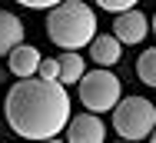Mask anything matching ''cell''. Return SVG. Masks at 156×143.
Masks as SVG:
<instances>
[{
  "label": "cell",
  "instance_id": "obj_1",
  "mask_svg": "<svg viewBox=\"0 0 156 143\" xmlns=\"http://www.w3.org/2000/svg\"><path fill=\"white\" fill-rule=\"evenodd\" d=\"M7 127L23 140H57L70 120V93L60 80L20 77L3 100Z\"/></svg>",
  "mask_w": 156,
  "mask_h": 143
},
{
  "label": "cell",
  "instance_id": "obj_2",
  "mask_svg": "<svg viewBox=\"0 0 156 143\" xmlns=\"http://www.w3.org/2000/svg\"><path fill=\"white\" fill-rule=\"evenodd\" d=\"M96 33V13L83 0H60L47 13V37L60 50H80Z\"/></svg>",
  "mask_w": 156,
  "mask_h": 143
},
{
  "label": "cell",
  "instance_id": "obj_3",
  "mask_svg": "<svg viewBox=\"0 0 156 143\" xmlns=\"http://www.w3.org/2000/svg\"><path fill=\"white\" fill-rule=\"evenodd\" d=\"M110 113L120 140H150L156 127V103H150L146 97H123Z\"/></svg>",
  "mask_w": 156,
  "mask_h": 143
},
{
  "label": "cell",
  "instance_id": "obj_4",
  "mask_svg": "<svg viewBox=\"0 0 156 143\" xmlns=\"http://www.w3.org/2000/svg\"><path fill=\"white\" fill-rule=\"evenodd\" d=\"M76 83H80V103L87 110H93V113L113 110L116 100L123 97V83H120V77L110 67H96L90 73H83Z\"/></svg>",
  "mask_w": 156,
  "mask_h": 143
},
{
  "label": "cell",
  "instance_id": "obj_5",
  "mask_svg": "<svg viewBox=\"0 0 156 143\" xmlns=\"http://www.w3.org/2000/svg\"><path fill=\"white\" fill-rule=\"evenodd\" d=\"M63 130H66V140L70 143H103L106 140V127H103L100 113H93V110L76 113L73 120H66Z\"/></svg>",
  "mask_w": 156,
  "mask_h": 143
},
{
  "label": "cell",
  "instance_id": "obj_6",
  "mask_svg": "<svg viewBox=\"0 0 156 143\" xmlns=\"http://www.w3.org/2000/svg\"><path fill=\"white\" fill-rule=\"evenodd\" d=\"M146 33H150V20H146V13H140L136 7L116 13V20H113V37H116L123 47L126 43H143Z\"/></svg>",
  "mask_w": 156,
  "mask_h": 143
},
{
  "label": "cell",
  "instance_id": "obj_7",
  "mask_svg": "<svg viewBox=\"0 0 156 143\" xmlns=\"http://www.w3.org/2000/svg\"><path fill=\"white\" fill-rule=\"evenodd\" d=\"M87 47H90V57H93L96 67H113L116 60L123 57V43L113 33H93V40Z\"/></svg>",
  "mask_w": 156,
  "mask_h": 143
},
{
  "label": "cell",
  "instance_id": "obj_8",
  "mask_svg": "<svg viewBox=\"0 0 156 143\" xmlns=\"http://www.w3.org/2000/svg\"><path fill=\"white\" fill-rule=\"evenodd\" d=\"M23 24H20V17L17 13H10V10H0V57H7L17 43H23Z\"/></svg>",
  "mask_w": 156,
  "mask_h": 143
},
{
  "label": "cell",
  "instance_id": "obj_9",
  "mask_svg": "<svg viewBox=\"0 0 156 143\" xmlns=\"http://www.w3.org/2000/svg\"><path fill=\"white\" fill-rule=\"evenodd\" d=\"M7 60H10V70H13L17 77H33V73H37V63H40V50L30 47V43H17V47L7 53Z\"/></svg>",
  "mask_w": 156,
  "mask_h": 143
},
{
  "label": "cell",
  "instance_id": "obj_10",
  "mask_svg": "<svg viewBox=\"0 0 156 143\" xmlns=\"http://www.w3.org/2000/svg\"><path fill=\"white\" fill-rule=\"evenodd\" d=\"M57 67H60V73H57V80L63 86L66 83H76L83 73H87V63L80 57V50H63L60 57H57Z\"/></svg>",
  "mask_w": 156,
  "mask_h": 143
},
{
  "label": "cell",
  "instance_id": "obj_11",
  "mask_svg": "<svg viewBox=\"0 0 156 143\" xmlns=\"http://www.w3.org/2000/svg\"><path fill=\"white\" fill-rule=\"evenodd\" d=\"M136 77H140V83L156 86V47L143 50V53L136 57Z\"/></svg>",
  "mask_w": 156,
  "mask_h": 143
},
{
  "label": "cell",
  "instance_id": "obj_12",
  "mask_svg": "<svg viewBox=\"0 0 156 143\" xmlns=\"http://www.w3.org/2000/svg\"><path fill=\"white\" fill-rule=\"evenodd\" d=\"M57 73H60V67H57V57H40L37 63V77H43V80H57Z\"/></svg>",
  "mask_w": 156,
  "mask_h": 143
},
{
  "label": "cell",
  "instance_id": "obj_13",
  "mask_svg": "<svg viewBox=\"0 0 156 143\" xmlns=\"http://www.w3.org/2000/svg\"><path fill=\"white\" fill-rule=\"evenodd\" d=\"M140 0H96V7L100 10H106V13H120V10H129V7H136Z\"/></svg>",
  "mask_w": 156,
  "mask_h": 143
},
{
  "label": "cell",
  "instance_id": "obj_14",
  "mask_svg": "<svg viewBox=\"0 0 156 143\" xmlns=\"http://www.w3.org/2000/svg\"><path fill=\"white\" fill-rule=\"evenodd\" d=\"M17 3H23V7H30V10H50V7H57L60 0H17Z\"/></svg>",
  "mask_w": 156,
  "mask_h": 143
},
{
  "label": "cell",
  "instance_id": "obj_15",
  "mask_svg": "<svg viewBox=\"0 0 156 143\" xmlns=\"http://www.w3.org/2000/svg\"><path fill=\"white\" fill-rule=\"evenodd\" d=\"M150 140H153V143H156V127H153V133H150Z\"/></svg>",
  "mask_w": 156,
  "mask_h": 143
},
{
  "label": "cell",
  "instance_id": "obj_16",
  "mask_svg": "<svg viewBox=\"0 0 156 143\" xmlns=\"http://www.w3.org/2000/svg\"><path fill=\"white\" fill-rule=\"evenodd\" d=\"M153 33H156V13H153Z\"/></svg>",
  "mask_w": 156,
  "mask_h": 143
}]
</instances>
